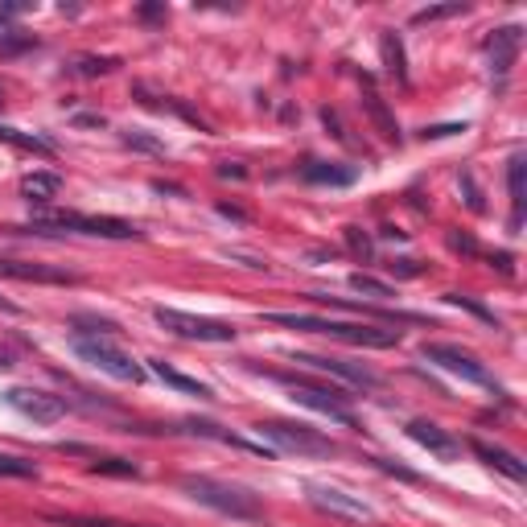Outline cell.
Listing matches in <instances>:
<instances>
[{"label": "cell", "instance_id": "6da1fadb", "mask_svg": "<svg viewBox=\"0 0 527 527\" xmlns=\"http://www.w3.org/2000/svg\"><path fill=\"white\" fill-rule=\"evenodd\" d=\"M268 326H285V330H305V334H322L334 342H350V346H371V350H388L400 346V330H388L379 322H334V318H313V313H280L268 309L264 313Z\"/></svg>", "mask_w": 527, "mask_h": 527}, {"label": "cell", "instance_id": "7a4b0ae2", "mask_svg": "<svg viewBox=\"0 0 527 527\" xmlns=\"http://www.w3.org/2000/svg\"><path fill=\"white\" fill-rule=\"evenodd\" d=\"M182 490H186L194 503L219 511L227 519H239V523H256L260 519V499L252 495L248 486H235V482L210 478V474H186L182 478Z\"/></svg>", "mask_w": 527, "mask_h": 527}, {"label": "cell", "instance_id": "3957f363", "mask_svg": "<svg viewBox=\"0 0 527 527\" xmlns=\"http://www.w3.org/2000/svg\"><path fill=\"white\" fill-rule=\"evenodd\" d=\"M33 231H70V235H91V239H140L136 223L116 219V215H83V210H38L33 215Z\"/></svg>", "mask_w": 527, "mask_h": 527}, {"label": "cell", "instance_id": "277c9868", "mask_svg": "<svg viewBox=\"0 0 527 527\" xmlns=\"http://www.w3.org/2000/svg\"><path fill=\"white\" fill-rule=\"evenodd\" d=\"M256 437L268 441V449L301 453V458H334V453H338V445L330 437H322L318 429H309V425H293V420H260Z\"/></svg>", "mask_w": 527, "mask_h": 527}, {"label": "cell", "instance_id": "5b68a950", "mask_svg": "<svg viewBox=\"0 0 527 527\" xmlns=\"http://www.w3.org/2000/svg\"><path fill=\"white\" fill-rule=\"evenodd\" d=\"M420 359L433 363V367H441L445 375H458L462 383H474V388H495L499 392V383H495V375L486 371V363L478 355H470V350L458 346V342H425V346H420Z\"/></svg>", "mask_w": 527, "mask_h": 527}, {"label": "cell", "instance_id": "8992f818", "mask_svg": "<svg viewBox=\"0 0 527 527\" xmlns=\"http://www.w3.org/2000/svg\"><path fill=\"white\" fill-rule=\"evenodd\" d=\"M75 355L83 363H91L95 371L120 379V383H140V379H145V367H140L124 346H116L112 338H75Z\"/></svg>", "mask_w": 527, "mask_h": 527}, {"label": "cell", "instance_id": "52a82bcc", "mask_svg": "<svg viewBox=\"0 0 527 527\" xmlns=\"http://www.w3.org/2000/svg\"><path fill=\"white\" fill-rule=\"evenodd\" d=\"M153 322L161 330H169L173 338H186V342H235V326H227L219 318H198V313H186V309L157 305Z\"/></svg>", "mask_w": 527, "mask_h": 527}, {"label": "cell", "instance_id": "ba28073f", "mask_svg": "<svg viewBox=\"0 0 527 527\" xmlns=\"http://www.w3.org/2000/svg\"><path fill=\"white\" fill-rule=\"evenodd\" d=\"M272 379L285 383L301 408L318 412V416H330V420H338V425H346V429H355V412H350V404H346L350 396H346L342 388H313V383L293 379V375H272Z\"/></svg>", "mask_w": 527, "mask_h": 527}, {"label": "cell", "instance_id": "9c48e42d", "mask_svg": "<svg viewBox=\"0 0 527 527\" xmlns=\"http://www.w3.org/2000/svg\"><path fill=\"white\" fill-rule=\"evenodd\" d=\"M309 503L318 507L322 515L342 519V523H371V519H375V511H371L359 495H350V490L330 486V482H313V486H309Z\"/></svg>", "mask_w": 527, "mask_h": 527}, {"label": "cell", "instance_id": "30bf717a", "mask_svg": "<svg viewBox=\"0 0 527 527\" xmlns=\"http://www.w3.org/2000/svg\"><path fill=\"white\" fill-rule=\"evenodd\" d=\"M0 400L13 412H21L25 420H38V425H54V420L66 416V400L54 392H42V388H9Z\"/></svg>", "mask_w": 527, "mask_h": 527}, {"label": "cell", "instance_id": "8fae6325", "mask_svg": "<svg viewBox=\"0 0 527 527\" xmlns=\"http://www.w3.org/2000/svg\"><path fill=\"white\" fill-rule=\"evenodd\" d=\"M289 363H301V367H313L322 375H334L342 383H355V388H379V375L363 363H346V359H330V355H289Z\"/></svg>", "mask_w": 527, "mask_h": 527}, {"label": "cell", "instance_id": "7c38bea8", "mask_svg": "<svg viewBox=\"0 0 527 527\" xmlns=\"http://www.w3.org/2000/svg\"><path fill=\"white\" fill-rule=\"evenodd\" d=\"M408 437L420 445V449H429L433 458L441 462H453V458H462V441L445 433L441 425H433V420H408Z\"/></svg>", "mask_w": 527, "mask_h": 527}, {"label": "cell", "instance_id": "4fadbf2b", "mask_svg": "<svg viewBox=\"0 0 527 527\" xmlns=\"http://www.w3.org/2000/svg\"><path fill=\"white\" fill-rule=\"evenodd\" d=\"M519 46H523V29L519 25H503V29H495L486 38V58H490V75H507V70L515 66V58H519Z\"/></svg>", "mask_w": 527, "mask_h": 527}, {"label": "cell", "instance_id": "5bb4252c", "mask_svg": "<svg viewBox=\"0 0 527 527\" xmlns=\"http://www.w3.org/2000/svg\"><path fill=\"white\" fill-rule=\"evenodd\" d=\"M363 112H367V120L375 124V132L388 140V145H400V124H396V116L388 108V99L375 91V79L371 75H363Z\"/></svg>", "mask_w": 527, "mask_h": 527}, {"label": "cell", "instance_id": "9a60e30c", "mask_svg": "<svg viewBox=\"0 0 527 527\" xmlns=\"http://www.w3.org/2000/svg\"><path fill=\"white\" fill-rule=\"evenodd\" d=\"M466 445L474 449V458H478V462H486L490 470L507 474L511 482H523V478H527V466H523V458H515L511 449H503V445H490V441H482V437H470Z\"/></svg>", "mask_w": 527, "mask_h": 527}, {"label": "cell", "instance_id": "2e32d148", "mask_svg": "<svg viewBox=\"0 0 527 527\" xmlns=\"http://www.w3.org/2000/svg\"><path fill=\"white\" fill-rule=\"evenodd\" d=\"M301 182L346 190V186L359 182V169H350V165H342V161H305V165H301Z\"/></svg>", "mask_w": 527, "mask_h": 527}, {"label": "cell", "instance_id": "e0dca14e", "mask_svg": "<svg viewBox=\"0 0 527 527\" xmlns=\"http://www.w3.org/2000/svg\"><path fill=\"white\" fill-rule=\"evenodd\" d=\"M0 276H17V280H42V285H75V272L46 268V264H21V260H0Z\"/></svg>", "mask_w": 527, "mask_h": 527}, {"label": "cell", "instance_id": "ac0fdd59", "mask_svg": "<svg viewBox=\"0 0 527 527\" xmlns=\"http://www.w3.org/2000/svg\"><path fill=\"white\" fill-rule=\"evenodd\" d=\"M58 194H62V173H54V169H33L21 178V198L33 206H46Z\"/></svg>", "mask_w": 527, "mask_h": 527}, {"label": "cell", "instance_id": "d6986e66", "mask_svg": "<svg viewBox=\"0 0 527 527\" xmlns=\"http://www.w3.org/2000/svg\"><path fill=\"white\" fill-rule=\"evenodd\" d=\"M149 371L157 375V379H165L173 392H186V396H198V400H210V388L206 383H198V379H190V375H182L178 367H169L165 359H149Z\"/></svg>", "mask_w": 527, "mask_h": 527}, {"label": "cell", "instance_id": "ffe728a7", "mask_svg": "<svg viewBox=\"0 0 527 527\" xmlns=\"http://www.w3.org/2000/svg\"><path fill=\"white\" fill-rule=\"evenodd\" d=\"M379 54H383V66H388V75H392L396 83L408 87V58H404V46H400V38H396L392 29L379 33Z\"/></svg>", "mask_w": 527, "mask_h": 527}, {"label": "cell", "instance_id": "44dd1931", "mask_svg": "<svg viewBox=\"0 0 527 527\" xmlns=\"http://www.w3.org/2000/svg\"><path fill=\"white\" fill-rule=\"evenodd\" d=\"M523 153H515L511 161H507V190H511V231L523 223V202H527V194H523Z\"/></svg>", "mask_w": 527, "mask_h": 527}, {"label": "cell", "instance_id": "7402d4cb", "mask_svg": "<svg viewBox=\"0 0 527 527\" xmlns=\"http://www.w3.org/2000/svg\"><path fill=\"white\" fill-rule=\"evenodd\" d=\"M0 140L13 149H25V153H42V157H54V140L38 136V132H21V128H9V124H0Z\"/></svg>", "mask_w": 527, "mask_h": 527}, {"label": "cell", "instance_id": "603a6c76", "mask_svg": "<svg viewBox=\"0 0 527 527\" xmlns=\"http://www.w3.org/2000/svg\"><path fill=\"white\" fill-rule=\"evenodd\" d=\"M70 326L79 330L75 338H116L120 334V326L112 318H95V313H75V318H70Z\"/></svg>", "mask_w": 527, "mask_h": 527}, {"label": "cell", "instance_id": "cb8c5ba5", "mask_svg": "<svg viewBox=\"0 0 527 527\" xmlns=\"http://www.w3.org/2000/svg\"><path fill=\"white\" fill-rule=\"evenodd\" d=\"M29 46H38V42H33V33H25L21 25H13L9 17H0V54H21Z\"/></svg>", "mask_w": 527, "mask_h": 527}, {"label": "cell", "instance_id": "d4e9b609", "mask_svg": "<svg viewBox=\"0 0 527 527\" xmlns=\"http://www.w3.org/2000/svg\"><path fill=\"white\" fill-rule=\"evenodd\" d=\"M350 289H355V293H367V297H375V301L396 297V289L388 285V280H379V276H371V272H350Z\"/></svg>", "mask_w": 527, "mask_h": 527}, {"label": "cell", "instance_id": "484cf974", "mask_svg": "<svg viewBox=\"0 0 527 527\" xmlns=\"http://www.w3.org/2000/svg\"><path fill=\"white\" fill-rule=\"evenodd\" d=\"M116 66H120V58H95V54H83V58H75V62H70V70H75V75H83V79L112 75Z\"/></svg>", "mask_w": 527, "mask_h": 527}, {"label": "cell", "instance_id": "4316f807", "mask_svg": "<svg viewBox=\"0 0 527 527\" xmlns=\"http://www.w3.org/2000/svg\"><path fill=\"white\" fill-rule=\"evenodd\" d=\"M91 474H112V478H140V466L128 458H95Z\"/></svg>", "mask_w": 527, "mask_h": 527}, {"label": "cell", "instance_id": "83f0119b", "mask_svg": "<svg viewBox=\"0 0 527 527\" xmlns=\"http://www.w3.org/2000/svg\"><path fill=\"white\" fill-rule=\"evenodd\" d=\"M342 239H346V248L350 256H359V260H375V243L363 227H342Z\"/></svg>", "mask_w": 527, "mask_h": 527}, {"label": "cell", "instance_id": "f1b7e54d", "mask_svg": "<svg viewBox=\"0 0 527 527\" xmlns=\"http://www.w3.org/2000/svg\"><path fill=\"white\" fill-rule=\"evenodd\" d=\"M466 5L462 0H453V5H433V9H420L412 13V25H433V21H445V17H462Z\"/></svg>", "mask_w": 527, "mask_h": 527}, {"label": "cell", "instance_id": "f546056e", "mask_svg": "<svg viewBox=\"0 0 527 527\" xmlns=\"http://www.w3.org/2000/svg\"><path fill=\"white\" fill-rule=\"evenodd\" d=\"M42 470L25 462V458H9V453H0V478H38Z\"/></svg>", "mask_w": 527, "mask_h": 527}, {"label": "cell", "instance_id": "4dcf8cb0", "mask_svg": "<svg viewBox=\"0 0 527 527\" xmlns=\"http://www.w3.org/2000/svg\"><path fill=\"white\" fill-rule=\"evenodd\" d=\"M120 140H124L128 149H136V153H165L161 140H157V136H149V132H140V128H128Z\"/></svg>", "mask_w": 527, "mask_h": 527}, {"label": "cell", "instance_id": "1f68e13d", "mask_svg": "<svg viewBox=\"0 0 527 527\" xmlns=\"http://www.w3.org/2000/svg\"><path fill=\"white\" fill-rule=\"evenodd\" d=\"M445 301H449V305H462V309H470V313H478L482 322H495V313H490L486 305H478L474 297H466V293H445Z\"/></svg>", "mask_w": 527, "mask_h": 527}, {"label": "cell", "instance_id": "d6a6232c", "mask_svg": "<svg viewBox=\"0 0 527 527\" xmlns=\"http://www.w3.org/2000/svg\"><path fill=\"white\" fill-rule=\"evenodd\" d=\"M375 470H383V474H396V478H404V482H420L412 470H404V466H396V462H388V458H367Z\"/></svg>", "mask_w": 527, "mask_h": 527}, {"label": "cell", "instance_id": "836d02e7", "mask_svg": "<svg viewBox=\"0 0 527 527\" xmlns=\"http://www.w3.org/2000/svg\"><path fill=\"white\" fill-rule=\"evenodd\" d=\"M54 523H62V527H128V523H112V519H62V515H54Z\"/></svg>", "mask_w": 527, "mask_h": 527}, {"label": "cell", "instance_id": "e575fe53", "mask_svg": "<svg viewBox=\"0 0 527 527\" xmlns=\"http://www.w3.org/2000/svg\"><path fill=\"white\" fill-rule=\"evenodd\" d=\"M388 272H396V276H420L425 268H420L416 260H396V264H388Z\"/></svg>", "mask_w": 527, "mask_h": 527}, {"label": "cell", "instance_id": "d590c367", "mask_svg": "<svg viewBox=\"0 0 527 527\" xmlns=\"http://www.w3.org/2000/svg\"><path fill=\"white\" fill-rule=\"evenodd\" d=\"M449 248H453V252H470V256H474V252H478V243H474L470 235H449Z\"/></svg>", "mask_w": 527, "mask_h": 527}, {"label": "cell", "instance_id": "8d00e7d4", "mask_svg": "<svg viewBox=\"0 0 527 527\" xmlns=\"http://www.w3.org/2000/svg\"><path fill=\"white\" fill-rule=\"evenodd\" d=\"M453 132H466V124H433V128H425V136H453Z\"/></svg>", "mask_w": 527, "mask_h": 527}, {"label": "cell", "instance_id": "74e56055", "mask_svg": "<svg viewBox=\"0 0 527 527\" xmlns=\"http://www.w3.org/2000/svg\"><path fill=\"white\" fill-rule=\"evenodd\" d=\"M462 182H466V194H470V198H466V202H470V206H474V210H482V194H478V190H474V178H470V173H466V178H462Z\"/></svg>", "mask_w": 527, "mask_h": 527}, {"label": "cell", "instance_id": "f35d334b", "mask_svg": "<svg viewBox=\"0 0 527 527\" xmlns=\"http://www.w3.org/2000/svg\"><path fill=\"white\" fill-rule=\"evenodd\" d=\"M165 17V5H140V21H157Z\"/></svg>", "mask_w": 527, "mask_h": 527}, {"label": "cell", "instance_id": "ab89813d", "mask_svg": "<svg viewBox=\"0 0 527 527\" xmlns=\"http://www.w3.org/2000/svg\"><path fill=\"white\" fill-rule=\"evenodd\" d=\"M219 178H235L239 182V178H248V173H243L239 165H219Z\"/></svg>", "mask_w": 527, "mask_h": 527}, {"label": "cell", "instance_id": "60d3db41", "mask_svg": "<svg viewBox=\"0 0 527 527\" xmlns=\"http://www.w3.org/2000/svg\"><path fill=\"white\" fill-rule=\"evenodd\" d=\"M0 309H9V313H13L17 305H13V301H5V297H0Z\"/></svg>", "mask_w": 527, "mask_h": 527}, {"label": "cell", "instance_id": "b9f144b4", "mask_svg": "<svg viewBox=\"0 0 527 527\" xmlns=\"http://www.w3.org/2000/svg\"><path fill=\"white\" fill-rule=\"evenodd\" d=\"M9 367V355H5V350H0V371H5Z\"/></svg>", "mask_w": 527, "mask_h": 527}, {"label": "cell", "instance_id": "7bdbcfd3", "mask_svg": "<svg viewBox=\"0 0 527 527\" xmlns=\"http://www.w3.org/2000/svg\"><path fill=\"white\" fill-rule=\"evenodd\" d=\"M0 103H5V87H0Z\"/></svg>", "mask_w": 527, "mask_h": 527}]
</instances>
